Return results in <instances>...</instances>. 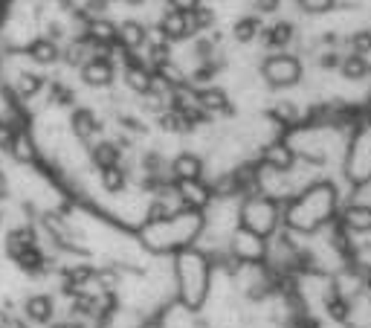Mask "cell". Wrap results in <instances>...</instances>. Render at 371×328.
<instances>
[{
  "mask_svg": "<svg viewBox=\"0 0 371 328\" xmlns=\"http://www.w3.org/2000/svg\"><path fill=\"white\" fill-rule=\"evenodd\" d=\"M23 314H27V320H32V322L46 325L53 320V299L46 294H32L27 302H23Z\"/></svg>",
  "mask_w": 371,
  "mask_h": 328,
  "instance_id": "8992f818",
  "label": "cell"
},
{
  "mask_svg": "<svg viewBox=\"0 0 371 328\" xmlns=\"http://www.w3.org/2000/svg\"><path fill=\"white\" fill-rule=\"evenodd\" d=\"M9 322H12V320H9L4 311H0V328H9Z\"/></svg>",
  "mask_w": 371,
  "mask_h": 328,
  "instance_id": "836d02e7",
  "label": "cell"
},
{
  "mask_svg": "<svg viewBox=\"0 0 371 328\" xmlns=\"http://www.w3.org/2000/svg\"><path fill=\"white\" fill-rule=\"evenodd\" d=\"M194 102L201 105L203 111H220V113H232L229 108V99H227V93L220 90V87H201V90H194Z\"/></svg>",
  "mask_w": 371,
  "mask_h": 328,
  "instance_id": "5b68a950",
  "label": "cell"
},
{
  "mask_svg": "<svg viewBox=\"0 0 371 328\" xmlns=\"http://www.w3.org/2000/svg\"><path fill=\"white\" fill-rule=\"evenodd\" d=\"M299 6L308 12V15H325L337 6V0H299Z\"/></svg>",
  "mask_w": 371,
  "mask_h": 328,
  "instance_id": "cb8c5ba5",
  "label": "cell"
},
{
  "mask_svg": "<svg viewBox=\"0 0 371 328\" xmlns=\"http://www.w3.org/2000/svg\"><path fill=\"white\" fill-rule=\"evenodd\" d=\"M70 122H73V134H76L82 143H87L93 134H99V120L93 116L90 108H76L73 116H70Z\"/></svg>",
  "mask_w": 371,
  "mask_h": 328,
  "instance_id": "52a82bcc",
  "label": "cell"
},
{
  "mask_svg": "<svg viewBox=\"0 0 371 328\" xmlns=\"http://www.w3.org/2000/svg\"><path fill=\"white\" fill-rule=\"evenodd\" d=\"M87 38L93 44H113L119 38V27L111 23L108 18H93L90 27H87Z\"/></svg>",
  "mask_w": 371,
  "mask_h": 328,
  "instance_id": "9a60e30c",
  "label": "cell"
},
{
  "mask_svg": "<svg viewBox=\"0 0 371 328\" xmlns=\"http://www.w3.org/2000/svg\"><path fill=\"white\" fill-rule=\"evenodd\" d=\"M125 4H128V6H142L145 0H125Z\"/></svg>",
  "mask_w": 371,
  "mask_h": 328,
  "instance_id": "d590c367",
  "label": "cell"
},
{
  "mask_svg": "<svg viewBox=\"0 0 371 328\" xmlns=\"http://www.w3.org/2000/svg\"><path fill=\"white\" fill-rule=\"evenodd\" d=\"M160 125H163L165 131H171V134H186V131L194 128L191 116H189L186 111H177V108H168V111L160 116Z\"/></svg>",
  "mask_w": 371,
  "mask_h": 328,
  "instance_id": "2e32d148",
  "label": "cell"
},
{
  "mask_svg": "<svg viewBox=\"0 0 371 328\" xmlns=\"http://www.w3.org/2000/svg\"><path fill=\"white\" fill-rule=\"evenodd\" d=\"M111 0H87V12H96V15H102L108 9Z\"/></svg>",
  "mask_w": 371,
  "mask_h": 328,
  "instance_id": "1f68e13d",
  "label": "cell"
},
{
  "mask_svg": "<svg viewBox=\"0 0 371 328\" xmlns=\"http://www.w3.org/2000/svg\"><path fill=\"white\" fill-rule=\"evenodd\" d=\"M339 73H342L345 79H348V82H363V79H368V76H371V64H368V58H365V56L351 53L348 58H342Z\"/></svg>",
  "mask_w": 371,
  "mask_h": 328,
  "instance_id": "7c38bea8",
  "label": "cell"
},
{
  "mask_svg": "<svg viewBox=\"0 0 371 328\" xmlns=\"http://www.w3.org/2000/svg\"><path fill=\"white\" fill-rule=\"evenodd\" d=\"M119 44L128 46V50H139L148 44V30L139 20H122L119 23Z\"/></svg>",
  "mask_w": 371,
  "mask_h": 328,
  "instance_id": "ba28073f",
  "label": "cell"
},
{
  "mask_svg": "<svg viewBox=\"0 0 371 328\" xmlns=\"http://www.w3.org/2000/svg\"><path fill=\"white\" fill-rule=\"evenodd\" d=\"M261 76L270 87H293L302 82V61L287 53H276V56L264 58Z\"/></svg>",
  "mask_w": 371,
  "mask_h": 328,
  "instance_id": "6da1fadb",
  "label": "cell"
},
{
  "mask_svg": "<svg viewBox=\"0 0 371 328\" xmlns=\"http://www.w3.org/2000/svg\"><path fill=\"white\" fill-rule=\"evenodd\" d=\"M160 32H163L168 41H183L186 35H191L189 15H186V12H177V9H168V12L160 18Z\"/></svg>",
  "mask_w": 371,
  "mask_h": 328,
  "instance_id": "3957f363",
  "label": "cell"
},
{
  "mask_svg": "<svg viewBox=\"0 0 371 328\" xmlns=\"http://www.w3.org/2000/svg\"><path fill=\"white\" fill-rule=\"evenodd\" d=\"M82 82L87 87H108L113 82V61L108 56H93L82 67Z\"/></svg>",
  "mask_w": 371,
  "mask_h": 328,
  "instance_id": "7a4b0ae2",
  "label": "cell"
},
{
  "mask_svg": "<svg viewBox=\"0 0 371 328\" xmlns=\"http://www.w3.org/2000/svg\"><path fill=\"white\" fill-rule=\"evenodd\" d=\"M4 192H6V177L0 175V195H4Z\"/></svg>",
  "mask_w": 371,
  "mask_h": 328,
  "instance_id": "e575fe53",
  "label": "cell"
},
{
  "mask_svg": "<svg viewBox=\"0 0 371 328\" xmlns=\"http://www.w3.org/2000/svg\"><path fill=\"white\" fill-rule=\"evenodd\" d=\"M215 70H218V67H212V58H206V61H203V67H197L194 73H191V82H197V84H203V82H212Z\"/></svg>",
  "mask_w": 371,
  "mask_h": 328,
  "instance_id": "d4e9b609",
  "label": "cell"
},
{
  "mask_svg": "<svg viewBox=\"0 0 371 328\" xmlns=\"http://www.w3.org/2000/svg\"><path fill=\"white\" fill-rule=\"evenodd\" d=\"M9 328H30V325L23 322V320H12V322H9Z\"/></svg>",
  "mask_w": 371,
  "mask_h": 328,
  "instance_id": "d6a6232c",
  "label": "cell"
},
{
  "mask_svg": "<svg viewBox=\"0 0 371 328\" xmlns=\"http://www.w3.org/2000/svg\"><path fill=\"white\" fill-rule=\"evenodd\" d=\"M276 113H279V120H284V122H296V120H299V111H296V105H290V102L276 105Z\"/></svg>",
  "mask_w": 371,
  "mask_h": 328,
  "instance_id": "83f0119b",
  "label": "cell"
},
{
  "mask_svg": "<svg viewBox=\"0 0 371 328\" xmlns=\"http://www.w3.org/2000/svg\"><path fill=\"white\" fill-rule=\"evenodd\" d=\"M264 160H267V166H270V169H276V172H287V169H293L296 154H293V149H290V146L276 143V146H270V149L264 151Z\"/></svg>",
  "mask_w": 371,
  "mask_h": 328,
  "instance_id": "4fadbf2b",
  "label": "cell"
},
{
  "mask_svg": "<svg viewBox=\"0 0 371 328\" xmlns=\"http://www.w3.org/2000/svg\"><path fill=\"white\" fill-rule=\"evenodd\" d=\"M99 183H102V189L116 195L125 189V172H122L119 166H111V169H102V175H99Z\"/></svg>",
  "mask_w": 371,
  "mask_h": 328,
  "instance_id": "ffe728a7",
  "label": "cell"
},
{
  "mask_svg": "<svg viewBox=\"0 0 371 328\" xmlns=\"http://www.w3.org/2000/svg\"><path fill=\"white\" fill-rule=\"evenodd\" d=\"M189 23H191V35L201 32V30H209L212 23H215V12L206 9V6H201V9H194V12L189 15Z\"/></svg>",
  "mask_w": 371,
  "mask_h": 328,
  "instance_id": "44dd1931",
  "label": "cell"
},
{
  "mask_svg": "<svg viewBox=\"0 0 371 328\" xmlns=\"http://www.w3.org/2000/svg\"><path fill=\"white\" fill-rule=\"evenodd\" d=\"M201 172H203L201 157H197V154H189V151L177 154L175 163H171V175L177 177V183H180V180H201Z\"/></svg>",
  "mask_w": 371,
  "mask_h": 328,
  "instance_id": "277c9868",
  "label": "cell"
},
{
  "mask_svg": "<svg viewBox=\"0 0 371 328\" xmlns=\"http://www.w3.org/2000/svg\"><path fill=\"white\" fill-rule=\"evenodd\" d=\"M293 41V23L290 20H279V23H273L270 30H264V46L267 50H276V53H282L284 46Z\"/></svg>",
  "mask_w": 371,
  "mask_h": 328,
  "instance_id": "9c48e42d",
  "label": "cell"
},
{
  "mask_svg": "<svg viewBox=\"0 0 371 328\" xmlns=\"http://www.w3.org/2000/svg\"><path fill=\"white\" fill-rule=\"evenodd\" d=\"M168 4H171V9L186 12V15H191L194 9H201V0H168Z\"/></svg>",
  "mask_w": 371,
  "mask_h": 328,
  "instance_id": "f1b7e54d",
  "label": "cell"
},
{
  "mask_svg": "<svg viewBox=\"0 0 371 328\" xmlns=\"http://www.w3.org/2000/svg\"><path fill=\"white\" fill-rule=\"evenodd\" d=\"M348 44H351V53H357V56H368V53H371V30H360V32H354V35L348 38Z\"/></svg>",
  "mask_w": 371,
  "mask_h": 328,
  "instance_id": "603a6c76",
  "label": "cell"
},
{
  "mask_svg": "<svg viewBox=\"0 0 371 328\" xmlns=\"http://www.w3.org/2000/svg\"><path fill=\"white\" fill-rule=\"evenodd\" d=\"M12 154H18V160H30L32 157V146H30V139L23 134H18L15 146H12Z\"/></svg>",
  "mask_w": 371,
  "mask_h": 328,
  "instance_id": "484cf974",
  "label": "cell"
},
{
  "mask_svg": "<svg viewBox=\"0 0 371 328\" xmlns=\"http://www.w3.org/2000/svg\"><path fill=\"white\" fill-rule=\"evenodd\" d=\"M177 192H180L183 203L203 206L206 198H209V186H203L201 180H180V183H177Z\"/></svg>",
  "mask_w": 371,
  "mask_h": 328,
  "instance_id": "e0dca14e",
  "label": "cell"
},
{
  "mask_svg": "<svg viewBox=\"0 0 371 328\" xmlns=\"http://www.w3.org/2000/svg\"><path fill=\"white\" fill-rule=\"evenodd\" d=\"M253 6L258 15H273V12H279L282 0H253Z\"/></svg>",
  "mask_w": 371,
  "mask_h": 328,
  "instance_id": "4316f807",
  "label": "cell"
},
{
  "mask_svg": "<svg viewBox=\"0 0 371 328\" xmlns=\"http://www.w3.org/2000/svg\"><path fill=\"white\" fill-rule=\"evenodd\" d=\"M125 84L134 90V93H151V87H154V76L148 73L145 67H125Z\"/></svg>",
  "mask_w": 371,
  "mask_h": 328,
  "instance_id": "ac0fdd59",
  "label": "cell"
},
{
  "mask_svg": "<svg viewBox=\"0 0 371 328\" xmlns=\"http://www.w3.org/2000/svg\"><path fill=\"white\" fill-rule=\"evenodd\" d=\"M90 44H93V41H90L87 35L79 38V41H73V44L67 46V50L61 53L64 61H67V64H79V67H84V64L93 58V56H90Z\"/></svg>",
  "mask_w": 371,
  "mask_h": 328,
  "instance_id": "d6986e66",
  "label": "cell"
},
{
  "mask_svg": "<svg viewBox=\"0 0 371 328\" xmlns=\"http://www.w3.org/2000/svg\"><path fill=\"white\" fill-rule=\"evenodd\" d=\"M342 64V58L337 56V53H325V56H319V67L322 70H337Z\"/></svg>",
  "mask_w": 371,
  "mask_h": 328,
  "instance_id": "f546056e",
  "label": "cell"
},
{
  "mask_svg": "<svg viewBox=\"0 0 371 328\" xmlns=\"http://www.w3.org/2000/svg\"><path fill=\"white\" fill-rule=\"evenodd\" d=\"M30 56L38 64H56L61 58V50H58V44L53 38H35L30 44Z\"/></svg>",
  "mask_w": 371,
  "mask_h": 328,
  "instance_id": "5bb4252c",
  "label": "cell"
},
{
  "mask_svg": "<svg viewBox=\"0 0 371 328\" xmlns=\"http://www.w3.org/2000/svg\"><path fill=\"white\" fill-rule=\"evenodd\" d=\"M44 87V79L35 73H20L18 76V93L20 96H35V93Z\"/></svg>",
  "mask_w": 371,
  "mask_h": 328,
  "instance_id": "7402d4cb",
  "label": "cell"
},
{
  "mask_svg": "<svg viewBox=\"0 0 371 328\" xmlns=\"http://www.w3.org/2000/svg\"><path fill=\"white\" fill-rule=\"evenodd\" d=\"M261 32H264V27H261V18H258V15H244V18H238V20L232 23V38H235L238 44H250V41H256Z\"/></svg>",
  "mask_w": 371,
  "mask_h": 328,
  "instance_id": "8fae6325",
  "label": "cell"
},
{
  "mask_svg": "<svg viewBox=\"0 0 371 328\" xmlns=\"http://www.w3.org/2000/svg\"><path fill=\"white\" fill-rule=\"evenodd\" d=\"M53 99L61 102V105H67V102H73V93L64 84H53Z\"/></svg>",
  "mask_w": 371,
  "mask_h": 328,
  "instance_id": "4dcf8cb0",
  "label": "cell"
},
{
  "mask_svg": "<svg viewBox=\"0 0 371 328\" xmlns=\"http://www.w3.org/2000/svg\"><path fill=\"white\" fill-rule=\"evenodd\" d=\"M119 157H122V151H119V146L116 143H108V139H102V143H96L93 149H90V160H93V166L102 172V169H111V166H119Z\"/></svg>",
  "mask_w": 371,
  "mask_h": 328,
  "instance_id": "30bf717a",
  "label": "cell"
}]
</instances>
